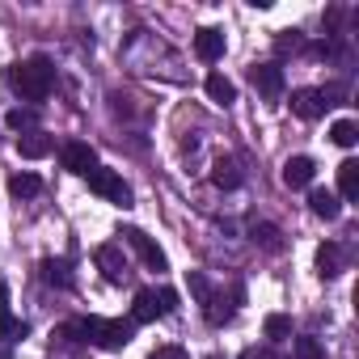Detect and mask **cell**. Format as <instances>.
<instances>
[{
  "label": "cell",
  "instance_id": "6da1fadb",
  "mask_svg": "<svg viewBox=\"0 0 359 359\" xmlns=\"http://www.w3.org/2000/svg\"><path fill=\"white\" fill-rule=\"evenodd\" d=\"M5 81H9V89L22 93L26 102H43V97L51 93V85H55V68H51L47 55H34V60H26V64H13V68L5 72Z\"/></svg>",
  "mask_w": 359,
  "mask_h": 359
},
{
  "label": "cell",
  "instance_id": "7a4b0ae2",
  "mask_svg": "<svg viewBox=\"0 0 359 359\" xmlns=\"http://www.w3.org/2000/svg\"><path fill=\"white\" fill-rule=\"evenodd\" d=\"M85 177H89V191H93V195H102V199H110V203H118V208H127V203H131V187L123 182V177H118L114 169L93 165Z\"/></svg>",
  "mask_w": 359,
  "mask_h": 359
},
{
  "label": "cell",
  "instance_id": "3957f363",
  "mask_svg": "<svg viewBox=\"0 0 359 359\" xmlns=\"http://www.w3.org/2000/svg\"><path fill=\"white\" fill-rule=\"evenodd\" d=\"M123 237H127V245L144 258V266H148V271H165V266H169V262H165V254H161V245H156L144 229H123Z\"/></svg>",
  "mask_w": 359,
  "mask_h": 359
},
{
  "label": "cell",
  "instance_id": "277c9868",
  "mask_svg": "<svg viewBox=\"0 0 359 359\" xmlns=\"http://www.w3.org/2000/svg\"><path fill=\"white\" fill-rule=\"evenodd\" d=\"M93 262H97V271L110 279V283H123L131 271H127V258H123V250L114 245V241H106V245H97L93 250Z\"/></svg>",
  "mask_w": 359,
  "mask_h": 359
},
{
  "label": "cell",
  "instance_id": "5b68a950",
  "mask_svg": "<svg viewBox=\"0 0 359 359\" xmlns=\"http://www.w3.org/2000/svg\"><path fill=\"white\" fill-rule=\"evenodd\" d=\"M325 89H296L292 93V114L296 118H304V123H317L321 114H325Z\"/></svg>",
  "mask_w": 359,
  "mask_h": 359
},
{
  "label": "cell",
  "instance_id": "8992f818",
  "mask_svg": "<svg viewBox=\"0 0 359 359\" xmlns=\"http://www.w3.org/2000/svg\"><path fill=\"white\" fill-rule=\"evenodd\" d=\"M250 81H254V89H258L262 97H271V102L283 93V68H279V64H258V68L250 72Z\"/></svg>",
  "mask_w": 359,
  "mask_h": 359
},
{
  "label": "cell",
  "instance_id": "52a82bcc",
  "mask_svg": "<svg viewBox=\"0 0 359 359\" xmlns=\"http://www.w3.org/2000/svg\"><path fill=\"white\" fill-rule=\"evenodd\" d=\"M313 173H317V165H313L309 156H287V161H283V182H287L292 191L309 187V182H313Z\"/></svg>",
  "mask_w": 359,
  "mask_h": 359
},
{
  "label": "cell",
  "instance_id": "ba28073f",
  "mask_svg": "<svg viewBox=\"0 0 359 359\" xmlns=\"http://www.w3.org/2000/svg\"><path fill=\"white\" fill-rule=\"evenodd\" d=\"M195 55H199L203 64H216V60L224 55V34L212 30V26H203V30L195 34Z\"/></svg>",
  "mask_w": 359,
  "mask_h": 359
},
{
  "label": "cell",
  "instance_id": "9c48e42d",
  "mask_svg": "<svg viewBox=\"0 0 359 359\" xmlns=\"http://www.w3.org/2000/svg\"><path fill=\"white\" fill-rule=\"evenodd\" d=\"M93 165H97V156H93L89 144H81V140L64 144V169H68V173H89Z\"/></svg>",
  "mask_w": 359,
  "mask_h": 359
},
{
  "label": "cell",
  "instance_id": "30bf717a",
  "mask_svg": "<svg viewBox=\"0 0 359 359\" xmlns=\"http://www.w3.org/2000/svg\"><path fill=\"white\" fill-rule=\"evenodd\" d=\"M156 317H165V313H161L156 292H152V287L135 292V304H131V325H144V321H156Z\"/></svg>",
  "mask_w": 359,
  "mask_h": 359
},
{
  "label": "cell",
  "instance_id": "8fae6325",
  "mask_svg": "<svg viewBox=\"0 0 359 359\" xmlns=\"http://www.w3.org/2000/svg\"><path fill=\"white\" fill-rule=\"evenodd\" d=\"M51 148H55V144H51L47 131H26V135H18V152H22L26 161H43Z\"/></svg>",
  "mask_w": 359,
  "mask_h": 359
},
{
  "label": "cell",
  "instance_id": "7c38bea8",
  "mask_svg": "<svg viewBox=\"0 0 359 359\" xmlns=\"http://www.w3.org/2000/svg\"><path fill=\"white\" fill-rule=\"evenodd\" d=\"M309 208H313V216H321V220H338V216H342L338 195H334V191H325V187H317V191L309 195Z\"/></svg>",
  "mask_w": 359,
  "mask_h": 359
},
{
  "label": "cell",
  "instance_id": "4fadbf2b",
  "mask_svg": "<svg viewBox=\"0 0 359 359\" xmlns=\"http://www.w3.org/2000/svg\"><path fill=\"white\" fill-rule=\"evenodd\" d=\"M212 182L224 187V191H237V187H241V169H237L233 156H220V161L212 165Z\"/></svg>",
  "mask_w": 359,
  "mask_h": 359
},
{
  "label": "cell",
  "instance_id": "5bb4252c",
  "mask_svg": "<svg viewBox=\"0 0 359 359\" xmlns=\"http://www.w3.org/2000/svg\"><path fill=\"white\" fill-rule=\"evenodd\" d=\"M208 97H212L216 106H233V102H237V89H233V81H229V76L212 72V76H208Z\"/></svg>",
  "mask_w": 359,
  "mask_h": 359
},
{
  "label": "cell",
  "instance_id": "9a60e30c",
  "mask_svg": "<svg viewBox=\"0 0 359 359\" xmlns=\"http://www.w3.org/2000/svg\"><path fill=\"white\" fill-rule=\"evenodd\" d=\"M338 191H342V199H359V161L338 165Z\"/></svg>",
  "mask_w": 359,
  "mask_h": 359
},
{
  "label": "cell",
  "instance_id": "2e32d148",
  "mask_svg": "<svg viewBox=\"0 0 359 359\" xmlns=\"http://www.w3.org/2000/svg\"><path fill=\"white\" fill-rule=\"evenodd\" d=\"M39 191H43V182H39L34 173H13V177H9V195H13V199H30V195H39Z\"/></svg>",
  "mask_w": 359,
  "mask_h": 359
},
{
  "label": "cell",
  "instance_id": "e0dca14e",
  "mask_svg": "<svg viewBox=\"0 0 359 359\" xmlns=\"http://www.w3.org/2000/svg\"><path fill=\"white\" fill-rule=\"evenodd\" d=\"M338 266H342V250H338L334 241H325V245L317 250V271L330 279V275H338Z\"/></svg>",
  "mask_w": 359,
  "mask_h": 359
},
{
  "label": "cell",
  "instance_id": "ac0fdd59",
  "mask_svg": "<svg viewBox=\"0 0 359 359\" xmlns=\"http://www.w3.org/2000/svg\"><path fill=\"white\" fill-rule=\"evenodd\" d=\"M330 140H334L338 148H355V140H359V127H355V118H338V123L330 127Z\"/></svg>",
  "mask_w": 359,
  "mask_h": 359
},
{
  "label": "cell",
  "instance_id": "d6986e66",
  "mask_svg": "<svg viewBox=\"0 0 359 359\" xmlns=\"http://www.w3.org/2000/svg\"><path fill=\"white\" fill-rule=\"evenodd\" d=\"M18 330V321H13V313H9V283L0 279V338H9Z\"/></svg>",
  "mask_w": 359,
  "mask_h": 359
},
{
  "label": "cell",
  "instance_id": "ffe728a7",
  "mask_svg": "<svg viewBox=\"0 0 359 359\" xmlns=\"http://www.w3.org/2000/svg\"><path fill=\"white\" fill-rule=\"evenodd\" d=\"M5 123H9L13 131H39V114H34V110H9Z\"/></svg>",
  "mask_w": 359,
  "mask_h": 359
},
{
  "label": "cell",
  "instance_id": "44dd1931",
  "mask_svg": "<svg viewBox=\"0 0 359 359\" xmlns=\"http://www.w3.org/2000/svg\"><path fill=\"white\" fill-rule=\"evenodd\" d=\"M287 334H292V317H283V313H271V317H266V338H271V342H283Z\"/></svg>",
  "mask_w": 359,
  "mask_h": 359
},
{
  "label": "cell",
  "instance_id": "7402d4cb",
  "mask_svg": "<svg viewBox=\"0 0 359 359\" xmlns=\"http://www.w3.org/2000/svg\"><path fill=\"white\" fill-rule=\"evenodd\" d=\"M43 279H47V283H55V287H68V283H72V279H68V266H64V262H55V258H47V262H43Z\"/></svg>",
  "mask_w": 359,
  "mask_h": 359
},
{
  "label": "cell",
  "instance_id": "603a6c76",
  "mask_svg": "<svg viewBox=\"0 0 359 359\" xmlns=\"http://www.w3.org/2000/svg\"><path fill=\"white\" fill-rule=\"evenodd\" d=\"M187 283H191V292H195V300H199V304H208V300H212V283H208V275H203V271H187Z\"/></svg>",
  "mask_w": 359,
  "mask_h": 359
},
{
  "label": "cell",
  "instance_id": "cb8c5ba5",
  "mask_svg": "<svg viewBox=\"0 0 359 359\" xmlns=\"http://www.w3.org/2000/svg\"><path fill=\"white\" fill-rule=\"evenodd\" d=\"M203 313H208V321H212V325H224V321L233 317V309H229V304H224V300H220L216 292H212V300L203 304Z\"/></svg>",
  "mask_w": 359,
  "mask_h": 359
},
{
  "label": "cell",
  "instance_id": "d4e9b609",
  "mask_svg": "<svg viewBox=\"0 0 359 359\" xmlns=\"http://www.w3.org/2000/svg\"><path fill=\"white\" fill-rule=\"evenodd\" d=\"M296 359H325V351L313 334H304V338H296Z\"/></svg>",
  "mask_w": 359,
  "mask_h": 359
},
{
  "label": "cell",
  "instance_id": "484cf974",
  "mask_svg": "<svg viewBox=\"0 0 359 359\" xmlns=\"http://www.w3.org/2000/svg\"><path fill=\"white\" fill-rule=\"evenodd\" d=\"M254 241H262V250H271V254H275V250L283 245V241H279V229H275V224H258V229H254Z\"/></svg>",
  "mask_w": 359,
  "mask_h": 359
},
{
  "label": "cell",
  "instance_id": "4316f807",
  "mask_svg": "<svg viewBox=\"0 0 359 359\" xmlns=\"http://www.w3.org/2000/svg\"><path fill=\"white\" fill-rule=\"evenodd\" d=\"M156 300H161V313H165V317L177 309V292H173V287H161V292H156Z\"/></svg>",
  "mask_w": 359,
  "mask_h": 359
},
{
  "label": "cell",
  "instance_id": "83f0119b",
  "mask_svg": "<svg viewBox=\"0 0 359 359\" xmlns=\"http://www.w3.org/2000/svg\"><path fill=\"white\" fill-rule=\"evenodd\" d=\"M152 359H191V355H187L182 346H165V351H156Z\"/></svg>",
  "mask_w": 359,
  "mask_h": 359
},
{
  "label": "cell",
  "instance_id": "f1b7e54d",
  "mask_svg": "<svg viewBox=\"0 0 359 359\" xmlns=\"http://www.w3.org/2000/svg\"><path fill=\"white\" fill-rule=\"evenodd\" d=\"M266 359H283V355H266Z\"/></svg>",
  "mask_w": 359,
  "mask_h": 359
}]
</instances>
